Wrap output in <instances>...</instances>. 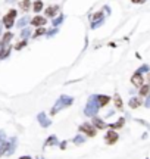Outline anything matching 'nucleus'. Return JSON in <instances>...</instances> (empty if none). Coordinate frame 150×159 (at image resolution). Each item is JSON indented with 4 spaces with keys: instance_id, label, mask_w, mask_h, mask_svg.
<instances>
[{
    "instance_id": "nucleus-12",
    "label": "nucleus",
    "mask_w": 150,
    "mask_h": 159,
    "mask_svg": "<svg viewBox=\"0 0 150 159\" xmlns=\"http://www.w3.org/2000/svg\"><path fill=\"white\" fill-rule=\"evenodd\" d=\"M91 124H93V127H94L96 130H103V128L106 127V122H105L102 118H97V117H94V118H93Z\"/></svg>"
},
{
    "instance_id": "nucleus-6",
    "label": "nucleus",
    "mask_w": 150,
    "mask_h": 159,
    "mask_svg": "<svg viewBox=\"0 0 150 159\" xmlns=\"http://www.w3.org/2000/svg\"><path fill=\"white\" fill-rule=\"evenodd\" d=\"M105 13H103V10H100V12H97V13H94L93 16H91V28H96V27H99V25H102L103 24V21H105Z\"/></svg>"
},
{
    "instance_id": "nucleus-21",
    "label": "nucleus",
    "mask_w": 150,
    "mask_h": 159,
    "mask_svg": "<svg viewBox=\"0 0 150 159\" xmlns=\"http://www.w3.org/2000/svg\"><path fill=\"white\" fill-rule=\"evenodd\" d=\"M43 34H46V28H41V27H40V28H37V30H36V33L33 34V37H34V39H37V37L43 36Z\"/></svg>"
},
{
    "instance_id": "nucleus-26",
    "label": "nucleus",
    "mask_w": 150,
    "mask_h": 159,
    "mask_svg": "<svg viewBox=\"0 0 150 159\" xmlns=\"http://www.w3.org/2000/svg\"><path fill=\"white\" fill-rule=\"evenodd\" d=\"M84 140H85V139H84L82 136H76L74 139V143L75 144H81V143H84Z\"/></svg>"
},
{
    "instance_id": "nucleus-4",
    "label": "nucleus",
    "mask_w": 150,
    "mask_h": 159,
    "mask_svg": "<svg viewBox=\"0 0 150 159\" xmlns=\"http://www.w3.org/2000/svg\"><path fill=\"white\" fill-rule=\"evenodd\" d=\"M78 130H79V133L85 134L87 137H96V134H97V130H96V128L93 127V124H90V122L81 124V125L78 127Z\"/></svg>"
},
{
    "instance_id": "nucleus-8",
    "label": "nucleus",
    "mask_w": 150,
    "mask_h": 159,
    "mask_svg": "<svg viewBox=\"0 0 150 159\" xmlns=\"http://www.w3.org/2000/svg\"><path fill=\"white\" fill-rule=\"evenodd\" d=\"M96 100H97L99 106H100V108H103V106H106L112 99H111L108 94H96Z\"/></svg>"
},
{
    "instance_id": "nucleus-7",
    "label": "nucleus",
    "mask_w": 150,
    "mask_h": 159,
    "mask_svg": "<svg viewBox=\"0 0 150 159\" xmlns=\"http://www.w3.org/2000/svg\"><path fill=\"white\" fill-rule=\"evenodd\" d=\"M131 84H133L134 87H137V88L143 87V85H144V78H143V75L138 74V72H134V75L131 77Z\"/></svg>"
},
{
    "instance_id": "nucleus-1",
    "label": "nucleus",
    "mask_w": 150,
    "mask_h": 159,
    "mask_svg": "<svg viewBox=\"0 0 150 159\" xmlns=\"http://www.w3.org/2000/svg\"><path fill=\"white\" fill-rule=\"evenodd\" d=\"M72 103H74V97H71V96H60V97L58 99V102L55 103V106L52 108L50 115H56L60 109L68 108V106H71Z\"/></svg>"
},
{
    "instance_id": "nucleus-22",
    "label": "nucleus",
    "mask_w": 150,
    "mask_h": 159,
    "mask_svg": "<svg viewBox=\"0 0 150 159\" xmlns=\"http://www.w3.org/2000/svg\"><path fill=\"white\" fill-rule=\"evenodd\" d=\"M27 43H28L27 40H22V41L16 43V44H15V50H21L22 47H25V46H27Z\"/></svg>"
},
{
    "instance_id": "nucleus-32",
    "label": "nucleus",
    "mask_w": 150,
    "mask_h": 159,
    "mask_svg": "<svg viewBox=\"0 0 150 159\" xmlns=\"http://www.w3.org/2000/svg\"><path fill=\"white\" fill-rule=\"evenodd\" d=\"M60 149H66V141H62V143H60Z\"/></svg>"
},
{
    "instance_id": "nucleus-28",
    "label": "nucleus",
    "mask_w": 150,
    "mask_h": 159,
    "mask_svg": "<svg viewBox=\"0 0 150 159\" xmlns=\"http://www.w3.org/2000/svg\"><path fill=\"white\" fill-rule=\"evenodd\" d=\"M147 71H149V72H150V68H149V66H147V65H143V66H141V68H140L138 71H135V72H138V74H141V72H147Z\"/></svg>"
},
{
    "instance_id": "nucleus-31",
    "label": "nucleus",
    "mask_w": 150,
    "mask_h": 159,
    "mask_svg": "<svg viewBox=\"0 0 150 159\" xmlns=\"http://www.w3.org/2000/svg\"><path fill=\"white\" fill-rule=\"evenodd\" d=\"M133 3H135V4H141V3H144L146 0H131Z\"/></svg>"
},
{
    "instance_id": "nucleus-15",
    "label": "nucleus",
    "mask_w": 150,
    "mask_h": 159,
    "mask_svg": "<svg viewBox=\"0 0 150 159\" xmlns=\"http://www.w3.org/2000/svg\"><path fill=\"white\" fill-rule=\"evenodd\" d=\"M141 103H143V102H141L138 97H131L130 102H128V106H130L131 109H137L138 106H141Z\"/></svg>"
},
{
    "instance_id": "nucleus-17",
    "label": "nucleus",
    "mask_w": 150,
    "mask_h": 159,
    "mask_svg": "<svg viewBox=\"0 0 150 159\" xmlns=\"http://www.w3.org/2000/svg\"><path fill=\"white\" fill-rule=\"evenodd\" d=\"M124 124H125V118H119L115 124H109V127H111V130H118V128H122L124 127Z\"/></svg>"
},
{
    "instance_id": "nucleus-11",
    "label": "nucleus",
    "mask_w": 150,
    "mask_h": 159,
    "mask_svg": "<svg viewBox=\"0 0 150 159\" xmlns=\"http://www.w3.org/2000/svg\"><path fill=\"white\" fill-rule=\"evenodd\" d=\"M37 119H38V122H40V125H41V127H44V128H47V127H50V125H52V121H50V119H47V117H46L43 112H41V114H38Z\"/></svg>"
},
{
    "instance_id": "nucleus-9",
    "label": "nucleus",
    "mask_w": 150,
    "mask_h": 159,
    "mask_svg": "<svg viewBox=\"0 0 150 159\" xmlns=\"http://www.w3.org/2000/svg\"><path fill=\"white\" fill-rule=\"evenodd\" d=\"M30 22H31V25H33V27H37V28H40V27H44V25H46V18H44V16H40V15H37V16H34Z\"/></svg>"
},
{
    "instance_id": "nucleus-24",
    "label": "nucleus",
    "mask_w": 150,
    "mask_h": 159,
    "mask_svg": "<svg viewBox=\"0 0 150 159\" xmlns=\"http://www.w3.org/2000/svg\"><path fill=\"white\" fill-rule=\"evenodd\" d=\"M28 21H30V19H28L27 16H25V18H22V19L18 22V27H19V28H25V24H27Z\"/></svg>"
},
{
    "instance_id": "nucleus-19",
    "label": "nucleus",
    "mask_w": 150,
    "mask_h": 159,
    "mask_svg": "<svg viewBox=\"0 0 150 159\" xmlns=\"http://www.w3.org/2000/svg\"><path fill=\"white\" fill-rule=\"evenodd\" d=\"M12 39H13V34H12L10 31H7V33H4V36H3L1 41H3V44L6 46V44H9V43H10V40Z\"/></svg>"
},
{
    "instance_id": "nucleus-33",
    "label": "nucleus",
    "mask_w": 150,
    "mask_h": 159,
    "mask_svg": "<svg viewBox=\"0 0 150 159\" xmlns=\"http://www.w3.org/2000/svg\"><path fill=\"white\" fill-rule=\"evenodd\" d=\"M1 28H3V22L0 21V34H1Z\"/></svg>"
},
{
    "instance_id": "nucleus-18",
    "label": "nucleus",
    "mask_w": 150,
    "mask_h": 159,
    "mask_svg": "<svg viewBox=\"0 0 150 159\" xmlns=\"http://www.w3.org/2000/svg\"><path fill=\"white\" fill-rule=\"evenodd\" d=\"M19 6H21V9L24 10V12H28L33 6H31V0H22L21 3H19Z\"/></svg>"
},
{
    "instance_id": "nucleus-3",
    "label": "nucleus",
    "mask_w": 150,
    "mask_h": 159,
    "mask_svg": "<svg viewBox=\"0 0 150 159\" xmlns=\"http://www.w3.org/2000/svg\"><path fill=\"white\" fill-rule=\"evenodd\" d=\"M16 15H18V12H16V9H10L4 16H3V25H4V28L6 30H10L12 27H13V24H15V19H16Z\"/></svg>"
},
{
    "instance_id": "nucleus-16",
    "label": "nucleus",
    "mask_w": 150,
    "mask_h": 159,
    "mask_svg": "<svg viewBox=\"0 0 150 159\" xmlns=\"http://www.w3.org/2000/svg\"><path fill=\"white\" fill-rule=\"evenodd\" d=\"M138 94H140V97H147V96H150V84H144L143 87H140Z\"/></svg>"
},
{
    "instance_id": "nucleus-20",
    "label": "nucleus",
    "mask_w": 150,
    "mask_h": 159,
    "mask_svg": "<svg viewBox=\"0 0 150 159\" xmlns=\"http://www.w3.org/2000/svg\"><path fill=\"white\" fill-rule=\"evenodd\" d=\"M41 9H43V1H41V0H36V1L33 3V10H34L36 13H38Z\"/></svg>"
},
{
    "instance_id": "nucleus-14",
    "label": "nucleus",
    "mask_w": 150,
    "mask_h": 159,
    "mask_svg": "<svg viewBox=\"0 0 150 159\" xmlns=\"http://www.w3.org/2000/svg\"><path fill=\"white\" fill-rule=\"evenodd\" d=\"M113 102H115V108H116L118 111H122V108H124V102H122V99H121V96H119L118 93H115V96H113Z\"/></svg>"
},
{
    "instance_id": "nucleus-13",
    "label": "nucleus",
    "mask_w": 150,
    "mask_h": 159,
    "mask_svg": "<svg viewBox=\"0 0 150 159\" xmlns=\"http://www.w3.org/2000/svg\"><path fill=\"white\" fill-rule=\"evenodd\" d=\"M59 144V140L56 136H49L47 140L44 141V147H49V146H58Z\"/></svg>"
},
{
    "instance_id": "nucleus-34",
    "label": "nucleus",
    "mask_w": 150,
    "mask_h": 159,
    "mask_svg": "<svg viewBox=\"0 0 150 159\" xmlns=\"http://www.w3.org/2000/svg\"><path fill=\"white\" fill-rule=\"evenodd\" d=\"M147 82H149V84H150V72H149V74H147Z\"/></svg>"
},
{
    "instance_id": "nucleus-5",
    "label": "nucleus",
    "mask_w": 150,
    "mask_h": 159,
    "mask_svg": "<svg viewBox=\"0 0 150 159\" xmlns=\"http://www.w3.org/2000/svg\"><path fill=\"white\" fill-rule=\"evenodd\" d=\"M118 140H119V134H118L115 130H109V131L105 134V143H106V144H115Z\"/></svg>"
},
{
    "instance_id": "nucleus-23",
    "label": "nucleus",
    "mask_w": 150,
    "mask_h": 159,
    "mask_svg": "<svg viewBox=\"0 0 150 159\" xmlns=\"http://www.w3.org/2000/svg\"><path fill=\"white\" fill-rule=\"evenodd\" d=\"M30 34H31V30H30V28H24V30H22V33H21V37L25 40Z\"/></svg>"
},
{
    "instance_id": "nucleus-30",
    "label": "nucleus",
    "mask_w": 150,
    "mask_h": 159,
    "mask_svg": "<svg viewBox=\"0 0 150 159\" xmlns=\"http://www.w3.org/2000/svg\"><path fill=\"white\" fill-rule=\"evenodd\" d=\"M144 106H146V108H150V96H147V100L144 102Z\"/></svg>"
},
{
    "instance_id": "nucleus-27",
    "label": "nucleus",
    "mask_w": 150,
    "mask_h": 159,
    "mask_svg": "<svg viewBox=\"0 0 150 159\" xmlns=\"http://www.w3.org/2000/svg\"><path fill=\"white\" fill-rule=\"evenodd\" d=\"M62 21H63V15H60L58 19H53V27H58V25H59Z\"/></svg>"
},
{
    "instance_id": "nucleus-2",
    "label": "nucleus",
    "mask_w": 150,
    "mask_h": 159,
    "mask_svg": "<svg viewBox=\"0 0 150 159\" xmlns=\"http://www.w3.org/2000/svg\"><path fill=\"white\" fill-rule=\"evenodd\" d=\"M99 109H100V106H99V103H97V100H96V94L93 96V97H90V100L87 102V106H85V109H84V114L87 115V117H96V114L99 112Z\"/></svg>"
},
{
    "instance_id": "nucleus-29",
    "label": "nucleus",
    "mask_w": 150,
    "mask_h": 159,
    "mask_svg": "<svg viewBox=\"0 0 150 159\" xmlns=\"http://www.w3.org/2000/svg\"><path fill=\"white\" fill-rule=\"evenodd\" d=\"M4 141V133L3 131H0V146H1V143Z\"/></svg>"
},
{
    "instance_id": "nucleus-10",
    "label": "nucleus",
    "mask_w": 150,
    "mask_h": 159,
    "mask_svg": "<svg viewBox=\"0 0 150 159\" xmlns=\"http://www.w3.org/2000/svg\"><path fill=\"white\" fill-rule=\"evenodd\" d=\"M58 12H59V6L58 4H52V6L46 7V10H44L46 16H49V18H55Z\"/></svg>"
},
{
    "instance_id": "nucleus-25",
    "label": "nucleus",
    "mask_w": 150,
    "mask_h": 159,
    "mask_svg": "<svg viewBox=\"0 0 150 159\" xmlns=\"http://www.w3.org/2000/svg\"><path fill=\"white\" fill-rule=\"evenodd\" d=\"M4 52H6V46H4V44H3V41L0 40V59H3Z\"/></svg>"
}]
</instances>
